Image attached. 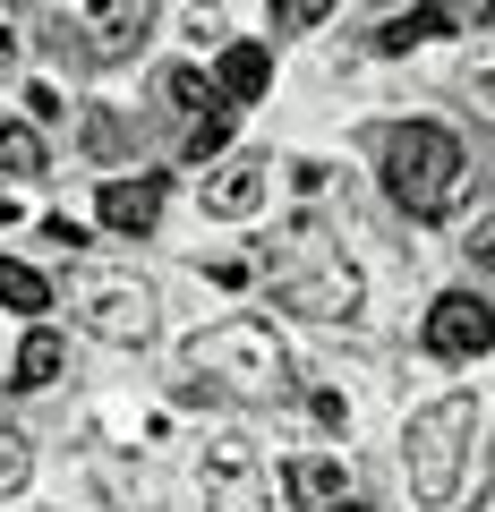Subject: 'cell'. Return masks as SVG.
I'll return each instance as SVG.
<instances>
[{"label":"cell","mask_w":495,"mask_h":512,"mask_svg":"<svg viewBox=\"0 0 495 512\" xmlns=\"http://www.w3.org/2000/svg\"><path fill=\"white\" fill-rule=\"evenodd\" d=\"M0 308L9 316H52V282L35 265H18V256H0Z\"/></svg>","instance_id":"16"},{"label":"cell","mask_w":495,"mask_h":512,"mask_svg":"<svg viewBox=\"0 0 495 512\" xmlns=\"http://www.w3.org/2000/svg\"><path fill=\"white\" fill-rule=\"evenodd\" d=\"M282 487H291V512H325V504H342V495H359V487H350V461H342V453H299Z\"/></svg>","instance_id":"12"},{"label":"cell","mask_w":495,"mask_h":512,"mask_svg":"<svg viewBox=\"0 0 495 512\" xmlns=\"http://www.w3.org/2000/svg\"><path fill=\"white\" fill-rule=\"evenodd\" d=\"M0 60H18V18L0 9Z\"/></svg>","instance_id":"25"},{"label":"cell","mask_w":495,"mask_h":512,"mask_svg":"<svg viewBox=\"0 0 495 512\" xmlns=\"http://www.w3.org/2000/svg\"><path fill=\"white\" fill-rule=\"evenodd\" d=\"M154 222H163V180H154V171L103 180V231H120V239H154Z\"/></svg>","instance_id":"11"},{"label":"cell","mask_w":495,"mask_h":512,"mask_svg":"<svg viewBox=\"0 0 495 512\" xmlns=\"http://www.w3.org/2000/svg\"><path fill=\"white\" fill-rule=\"evenodd\" d=\"M265 197H274V163H265V154H231V163H214L197 180V205L214 222H248Z\"/></svg>","instance_id":"9"},{"label":"cell","mask_w":495,"mask_h":512,"mask_svg":"<svg viewBox=\"0 0 495 512\" xmlns=\"http://www.w3.org/2000/svg\"><path fill=\"white\" fill-rule=\"evenodd\" d=\"M376 171H385V197L402 205L410 222H444L470 188V163H461V137L444 120H393L376 128Z\"/></svg>","instance_id":"3"},{"label":"cell","mask_w":495,"mask_h":512,"mask_svg":"<svg viewBox=\"0 0 495 512\" xmlns=\"http://www.w3.org/2000/svg\"><path fill=\"white\" fill-rule=\"evenodd\" d=\"M316 427H333V436H350V402H342V393H316Z\"/></svg>","instance_id":"24"},{"label":"cell","mask_w":495,"mask_h":512,"mask_svg":"<svg viewBox=\"0 0 495 512\" xmlns=\"http://www.w3.org/2000/svg\"><path fill=\"white\" fill-rule=\"evenodd\" d=\"M470 444H478V402L470 393H444V402L410 410L402 427V478L419 504H453L461 478H470Z\"/></svg>","instance_id":"4"},{"label":"cell","mask_w":495,"mask_h":512,"mask_svg":"<svg viewBox=\"0 0 495 512\" xmlns=\"http://www.w3.org/2000/svg\"><path fill=\"white\" fill-rule=\"evenodd\" d=\"M154 94H163V103H171V120H180V128H197L205 111H222L214 77H205V69H188V60H171V69L154 77Z\"/></svg>","instance_id":"15"},{"label":"cell","mask_w":495,"mask_h":512,"mask_svg":"<svg viewBox=\"0 0 495 512\" xmlns=\"http://www.w3.org/2000/svg\"><path fill=\"white\" fill-rule=\"evenodd\" d=\"M461 256H470L478 274H495V205H487V214L470 222V231H461Z\"/></svg>","instance_id":"22"},{"label":"cell","mask_w":495,"mask_h":512,"mask_svg":"<svg viewBox=\"0 0 495 512\" xmlns=\"http://www.w3.org/2000/svg\"><path fill=\"white\" fill-rule=\"evenodd\" d=\"M154 9H163V0H94L86 9V60H120V52H137V43H146V26H154Z\"/></svg>","instance_id":"10"},{"label":"cell","mask_w":495,"mask_h":512,"mask_svg":"<svg viewBox=\"0 0 495 512\" xmlns=\"http://www.w3.org/2000/svg\"><path fill=\"white\" fill-rule=\"evenodd\" d=\"M197 487H205V512H265V461H257V444H248V436L205 444Z\"/></svg>","instance_id":"7"},{"label":"cell","mask_w":495,"mask_h":512,"mask_svg":"<svg viewBox=\"0 0 495 512\" xmlns=\"http://www.w3.org/2000/svg\"><path fill=\"white\" fill-rule=\"evenodd\" d=\"M265 9H274V26H325L342 0H265Z\"/></svg>","instance_id":"23"},{"label":"cell","mask_w":495,"mask_h":512,"mask_svg":"<svg viewBox=\"0 0 495 512\" xmlns=\"http://www.w3.org/2000/svg\"><path fill=\"white\" fill-rule=\"evenodd\" d=\"M9 222H18V197H0V231H9Z\"/></svg>","instance_id":"27"},{"label":"cell","mask_w":495,"mask_h":512,"mask_svg":"<svg viewBox=\"0 0 495 512\" xmlns=\"http://www.w3.org/2000/svg\"><path fill=\"white\" fill-rule=\"evenodd\" d=\"M197 9H205V0H197Z\"/></svg>","instance_id":"28"},{"label":"cell","mask_w":495,"mask_h":512,"mask_svg":"<svg viewBox=\"0 0 495 512\" xmlns=\"http://www.w3.org/2000/svg\"><path fill=\"white\" fill-rule=\"evenodd\" d=\"M325 512H376V504H367V495H342V504H325Z\"/></svg>","instance_id":"26"},{"label":"cell","mask_w":495,"mask_h":512,"mask_svg":"<svg viewBox=\"0 0 495 512\" xmlns=\"http://www.w3.org/2000/svg\"><path fill=\"white\" fill-rule=\"evenodd\" d=\"M35 231H43V248H60V256H69V265H77V256H86V222H69V214H43Z\"/></svg>","instance_id":"21"},{"label":"cell","mask_w":495,"mask_h":512,"mask_svg":"<svg viewBox=\"0 0 495 512\" xmlns=\"http://www.w3.org/2000/svg\"><path fill=\"white\" fill-rule=\"evenodd\" d=\"M60 299H69V316L111 350H146L154 342V291L129 265H86V256H77L69 274H60Z\"/></svg>","instance_id":"5"},{"label":"cell","mask_w":495,"mask_h":512,"mask_svg":"<svg viewBox=\"0 0 495 512\" xmlns=\"http://www.w3.org/2000/svg\"><path fill=\"white\" fill-rule=\"evenodd\" d=\"M222 146H231V103H222V111H205L197 128H180V154H188V163H214Z\"/></svg>","instance_id":"19"},{"label":"cell","mask_w":495,"mask_h":512,"mask_svg":"<svg viewBox=\"0 0 495 512\" xmlns=\"http://www.w3.org/2000/svg\"><path fill=\"white\" fill-rule=\"evenodd\" d=\"M205 393H222V402H291L299 384H291L282 333L265 316H222V325H205L180 350V402H205Z\"/></svg>","instance_id":"1"},{"label":"cell","mask_w":495,"mask_h":512,"mask_svg":"<svg viewBox=\"0 0 495 512\" xmlns=\"http://www.w3.org/2000/svg\"><path fill=\"white\" fill-rule=\"evenodd\" d=\"M419 342H427V359H444V367L487 359V350H495V299H478V291H436Z\"/></svg>","instance_id":"6"},{"label":"cell","mask_w":495,"mask_h":512,"mask_svg":"<svg viewBox=\"0 0 495 512\" xmlns=\"http://www.w3.org/2000/svg\"><path fill=\"white\" fill-rule=\"evenodd\" d=\"M60 367H69V342H60L52 325H35L18 342V367H9V393H52L60 384Z\"/></svg>","instance_id":"13"},{"label":"cell","mask_w":495,"mask_h":512,"mask_svg":"<svg viewBox=\"0 0 495 512\" xmlns=\"http://www.w3.org/2000/svg\"><path fill=\"white\" fill-rule=\"evenodd\" d=\"M265 86H274V52H265V43H231L222 69H214V94L222 103H257Z\"/></svg>","instance_id":"14"},{"label":"cell","mask_w":495,"mask_h":512,"mask_svg":"<svg viewBox=\"0 0 495 512\" xmlns=\"http://www.w3.org/2000/svg\"><path fill=\"white\" fill-rule=\"evenodd\" d=\"M26 478H35V444H26L18 427H0V495H18Z\"/></svg>","instance_id":"20"},{"label":"cell","mask_w":495,"mask_h":512,"mask_svg":"<svg viewBox=\"0 0 495 512\" xmlns=\"http://www.w3.org/2000/svg\"><path fill=\"white\" fill-rule=\"evenodd\" d=\"M257 274L274 282V299L291 316H316V325L359 316V265H350L342 231H325L316 214H291L274 239H265V248H257Z\"/></svg>","instance_id":"2"},{"label":"cell","mask_w":495,"mask_h":512,"mask_svg":"<svg viewBox=\"0 0 495 512\" xmlns=\"http://www.w3.org/2000/svg\"><path fill=\"white\" fill-rule=\"evenodd\" d=\"M495 26V0H427V9H402V18H385L376 26V52H419V43H436V35H487Z\"/></svg>","instance_id":"8"},{"label":"cell","mask_w":495,"mask_h":512,"mask_svg":"<svg viewBox=\"0 0 495 512\" xmlns=\"http://www.w3.org/2000/svg\"><path fill=\"white\" fill-rule=\"evenodd\" d=\"M129 146H137V128L120 120L111 103H103V111H86V154H103V163H120Z\"/></svg>","instance_id":"18"},{"label":"cell","mask_w":495,"mask_h":512,"mask_svg":"<svg viewBox=\"0 0 495 512\" xmlns=\"http://www.w3.org/2000/svg\"><path fill=\"white\" fill-rule=\"evenodd\" d=\"M0 180H43V128L0 120Z\"/></svg>","instance_id":"17"}]
</instances>
